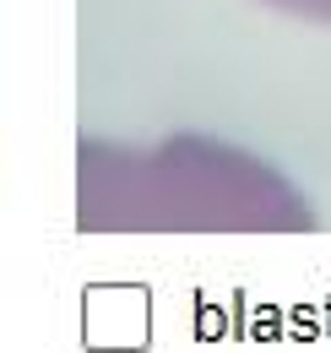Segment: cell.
Instances as JSON below:
<instances>
[{
	"mask_svg": "<svg viewBox=\"0 0 331 353\" xmlns=\"http://www.w3.org/2000/svg\"><path fill=\"white\" fill-rule=\"evenodd\" d=\"M82 185H120V223H304V207H293V190L266 163L196 136L125 158L109 147H87Z\"/></svg>",
	"mask_w": 331,
	"mask_h": 353,
	"instance_id": "6da1fadb",
	"label": "cell"
},
{
	"mask_svg": "<svg viewBox=\"0 0 331 353\" xmlns=\"http://www.w3.org/2000/svg\"><path fill=\"white\" fill-rule=\"evenodd\" d=\"M283 17H299V22H315V28H331V0H261Z\"/></svg>",
	"mask_w": 331,
	"mask_h": 353,
	"instance_id": "7a4b0ae2",
	"label": "cell"
}]
</instances>
